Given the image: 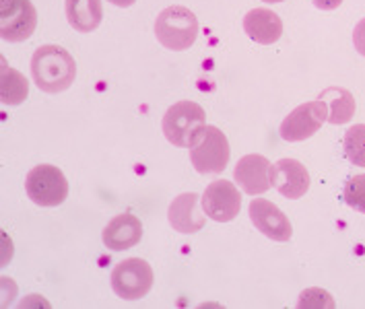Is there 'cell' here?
<instances>
[{"label": "cell", "instance_id": "2e32d148", "mask_svg": "<svg viewBox=\"0 0 365 309\" xmlns=\"http://www.w3.org/2000/svg\"><path fill=\"white\" fill-rule=\"evenodd\" d=\"M66 19L78 33H91L101 25V0H66Z\"/></svg>", "mask_w": 365, "mask_h": 309}, {"label": "cell", "instance_id": "8992f818", "mask_svg": "<svg viewBox=\"0 0 365 309\" xmlns=\"http://www.w3.org/2000/svg\"><path fill=\"white\" fill-rule=\"evenodd\" d=\"M153 287V271L143 258L122 260L112 271V289L124 301L143 299Z\"/></svg>", "mask_w": 365, "mask_h": 309}, {"label": "cell", "instance_id": "277c9868", "mask_svg": "<svg viewBox=\"0 0 365 309\" xmlns=\"http://www.w3.org/2000/svg\"><path fill=\"white\" fill-rule=\"evenodd\" d=\"M230 154V140L217 126H205L190 147V161L198 174H221Z\"/></svg>", "mask_w": 365, "mask_h": 309}, {"label": "cell", "instance_id": "7a4b0ae2", "mask_svg": "<svg viewBox=\"0 0 365 309\" xmlns=\"http://www.w3.org/2000/svg\"><path fill=\"white\" fill-rule=\"evenodd\" d=\"M155 36L163 48L184 52L198 38V19L186 6H168L155 21Z\"/></svg>", "mask_w": 365, "mask_h": 309}, {"label": "cell", "instance_id": "9c48e42d", "mask_svg": "<svg viewBox=\"0 0 365 309\" xmlns=\"http://www.w3.org/2000/svg\"><path fill=\"white\" fill-rule=\"evenodd\" d=\"M0 9V36L4 41H25L31 38L38 25V13L29 0H2Z\"/></svg>", "mask_w": 365, "mask_h": 309}, {"label": "cell", "instance_id": "d6986e66", "mask_svg": "<svg viewBox=\"0 0 365 309\" xmlns=\"http://www.w3.org/2000/svg\"><path fill=\"white\" fill-rule=\"evenodd\" d=\"M343 145L346 159L357 167H365V124L351 126L345 132Z\"/></svg>", "mask_w": 365, "mask_h": 309}, {"label": "cell", "instance_id": "cb8c5ba5", "mask_svg": "<svg viewBox=\"0 0 365 309\" xmlns=\"http://www.w3.org/2000/svg\"><path fill=\"white\" fill-rule=\"evenodd\" d=\"M112 4L115 6H122V9H126V6H133L135 4V0H110Z\"/></svg>", "mask_w": 365, "mask_h": 309}, {"label": "cell", "instance_id": "6da1fadb", "mask_svg": "<svg viewBox=\"0 0 365 309\" xmlns=\"http://www.w3.org/2000/svg\"><path fill=\"white\" fill-rule=\"evenodd\" d=\"M31 75L43 93H62L77 77V64L68 50L48 43L36 50L31 58Z\"/></svg>", "mask_w": 365, "mask_h": 309}, {"label": "cell", "instance_id": "7c38bea8", "mask_svg": "<svg viewBox=\"0 0 365 309\" xmlns=\"http://www.w3.org/2000/svg\"><path fill=\"white\" fill-rule=\"evenodd\" d=\"M272 186L289 200H297L309 190V174L297 159H281L272 165Z\"/></svg>", "mask_w": 365, "mask_h": 309}, {"label": "cell", "instance_id": "52a82bcc", "mask_svg": "<svg viewBox=\"0 0 365 309\" xmlns=\"http://www.w3.org/2000/svg\"><path fill=\"white\" fill-rule=\"evenodd\" d=\"M324 122H328L327 101L316 99V101H308V103L295 108L283 120L279 132H281V138L287 142H299V140H306L309 136L316 135Z\"/></svg>", "mask_w": 365, "mask_h": 309}, {"label": "cell", "instance_id": "8fae6325", "mask_svg": "<svg viewBox=\"0 0 365 309\" xmlns=\"http://www.w3.org/2000/svg\"><path fill=\"white\" fill-rule=\"evenodd\" d=\"M233 177L250 196H260L272 188V163L262 154H246L237 161Z\"/></svg>", "mask_w": 365, "mask_h": 309}, {"label": "cell", "instance_id": "9a60e30c", "mask_svg": "<svg viewBox=\"0 0 365 309\" xmlns=\"http://www.w3.org/2000/svg\"><path fill=\"white\" fill-rule=\"evenodd\" d=\"M244 31L254 41L270 46L283 36V21L269 9H252L244 17Z\"/></svg>", "mask_w": 365, "mask_h": 309}, {"label": "cell", "instance_id": "ac0fdd59", "mask_svg": "<svg viewBox=\"0 0 365 309\" xmlns=\"http://www.w3.org/2000/svg\"><path fill=\"white\" fill-rule=\"evenodd\" d=\"M29 93V83L21 73L2 60V101L6 105H21Z\"/></svg>", "mask_w": 365, "mask_h": 309}, {"label": "cell", "instance_id": "30bf717a", "mask_svg": "<svg viewBox=\"0 0 365 309\" xmlns=\"http://www.w3.org/2000/svg\"><path fill=\"white\" fill-rule=\"evenodd\" d=\"M252 223L262 235H267L272 241H289L293 235V227L289 223L287 214L283 213L277 204L264 198H254L250 202Z\"/></svg>", "mask_w": 365, "mask_h": 309}, {"label": "cell", "instance_id": "3957f363", "mask_svg": "<svg viewBox=\"0 0 365 309\" xmlns=\"http://www.w3.org/2000/svg\"><path fill=\"white\" fill-rule=\"evenodd\" d=\"M163 135L175 147H192L207 126L205 110L194 101H178L163 116Z\"/></svg>", "mask_w": 365, "mask_h": 309}, {"label": "cell", "instance_id": "ffe728a7", "mask_svg": "<svg viewBox=\"0 0 365 309\" xmlns=\"http://www.w3.org/2000/svg\"><path fill=\"white\" fill-rule=\"evenodd\" d=\"M345 202L351 209L365 214V175H355L346 182Z\"/></svg>", "mask_w": 365, "mask_h": 309}, {"label": "cell", "instance_id": "d4e9b609", "mask_svg": "<svg viewBox=\"0 0 365 309\" xmlns=\"http://www.w3.org/2000/svg\"><path fill=\"white\" fill-rule=\"evenodd\" d=\"M264 2H270V4H274V2H283V0H264Z\"/></svg>", "mask_w": 365, "mask_h": 309}, {"label": "cell", "instance_id": "603a6c76", "mask_svg": "<svg viewBox=\"0 0 365 309\" xmlns=\"http://www.w3.org/2000/svg\"><path fill=\"white\" fill-rule=\"evenodd\" d=\"M312 2L320 11H334V9H339L343 4V0H312Z\"/></svg>", "mask_w": 365, "mask_h": 309}, {"label": "cell", "instance_id": "7402d4cb", "mask_svg": "<svg viewBox=\"0 0 365 309\" xmlns=\"http://www.w3.org/2000/svg\"><path fill=\"white\" fill-rule=\"evenodd\" d=\"M353 43H355V50L365 56V19H361L355 25V31H353Z\"/></svg>", "mask_w": 365, "mask_h": 309}, {"label": "cell", "instance_id": "4fadbf2b", "mask_svg": "<svg viewBox=\"0 0 365 309\" xmlns=\"http://www.w3.org/2000/svg\"><path fill=\"white\" fill-rule=\"evenodd\" d=\"M200 196L194 192L180 194L178 198H173L168 211V219L175 231L180 233H196L205 227L207 214L200 211Z\"/></svg>", "mask_w": 365, "mask_h": 309}, {"label": "cell", "instance_id": "e0dca14e", "mask_svg": "<svg viewBox=\"0 0 365 309\" xmlns=\"http://www.w3.org/2000/svg\"><path fill=\"white\" fill-rule=\"evenodd\" d=\"M318 99L327 101L328 105V122L334 126L346 124L355 116V99L343 87H328Z\"/></svg>", "mask_w": 365, "mask_h": 309}, {"label": "cell", "instance_id": "ba28073f", "mask_svg": "<svg viewBox=\"0 0 365 309\" xmlns=\"http://www.w3.org/2000/svg\"><path fill=\"white\" fill-rule=\"evenodd\" d=\"M202 211L217 223H230L242 209V194L230 179H217L207 186L200 198Z\"/></svg>", "mask_w": 365, "mask_h": 309}, {"label": "cell", "instance_id": "5b68a950", "mask_svg": "<svg viewBox=\"0 0 365 309\" xmlns=\"http://www.w3.org/2000/svg\"><path fill=\"white\" fill-rule=\"evenodd\" d=\"M27 196L38 206H58L68 198V182L54 165H36L25 179Z\"/></svg>", "mask_w": 365, "mask_h": 309}, {"label": "cell", "instance_id": "5bb4252c", "mask_svg": "<svg viewBox=\"0 0 365 309\" xmlns=\"http://www.w3.org/2000/svg\"><path fill=\"white\" fill-rule=\"evenodd\" d=\"M143 237V225L135 214H118L103 229V243L112 251H124L135 248Z\"/></svg>", "mask_w": 365, "mask_h": 309}, {"label": "cell", "instance_id": "44dd1931", "mask_svg": "<svg viewBox=\"0 0 365 309\" xmlns=\"http://www.w3.org/2000/svg\"><path fill=\"white\" fill-rule=\"evenodd\" d=\"M334 299L332 295L324 289H306L299 295V301H297V308H334Z\"/></svg>", "mask_w": 365, "mask_h": 309}]
</instances>
